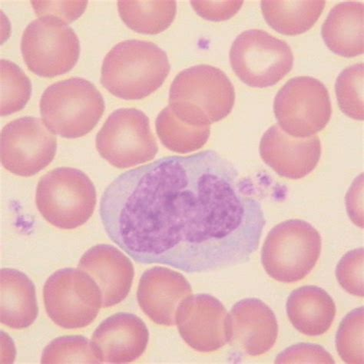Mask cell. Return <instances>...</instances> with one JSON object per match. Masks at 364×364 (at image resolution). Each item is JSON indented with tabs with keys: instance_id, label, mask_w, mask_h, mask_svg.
Segmentation results:
<instances>
[{
	"instance_id": "obj_19",
	"label": "cell",
	"mask_w": 364,
	"mask_h": 364,
	"mask_svg": "<svg viewBox=\"0 0 364 364\" xmlns=\"http://www.w3.org/2000/svg\"><path fill=\"white\" fill-rule=\"evenodd\" d=\"M287 314L296 330L309 337L321 336L331 327L336 305L330 294L317 286H304L289 296Z\"/></svg>"
},
{
	"instance_id": "obj_21",
	"label": "cell",
	"mask_w": 364,
	"mask_h": 364,
	"mask_svg": "<svg viewBox=\"0 0 364 364\" xmlns=\"http://www.w3.org/2000/svg\"><path fill=\"white\" fill-rule=\"evenodd\" d=\"M363 4L344 2L335 6L322 26L326 46L345 58L363 54Z\"/></svg>"
},
{
	"instance_id": "obj_18",
	"label": "cell",
	"mask_w": 364,
	"mask_h": 364,
	"mask_svg": "<svg viewBox=\"0 0 364 364\" xmlns=\"http://www.w3.org/2000/svg\"><path fill=\"white\" fill-rule=\"evenodd\" d=\"M79 269L97 282L102 295V308L116 306L127 298L135 275L129 258L110 245H98L82 257Z\"/></svg>"
},
{
	"instance_id": "obj_31",
	"label": "cell",
	"mask_w": 364,
	"mask_h": 364,
	"mask_svg": "<svg viewBox=\"0 0 364 364\" xmlns=\"http://www.w3.org/2000/svg\"><path fill=\"white\" fill-rule=\"evenodd\" d=\"M31 4L38 16H53L66 24L77 20L88 5L87 1H32Z\"/></svg>"
},
{
	"instance_id": "obj_5",
	"label": "cell",
	"mask_w": 364,
	"mask_h": 364,
	"mask_svg": "<svg viewBox=\"0 0 364 364\" xmlns=\"http://www.w3.org/2000/svg\"><path fill=\"white\" fill-rule=\"evenodd\" d=\"M97 191L79 169L62 167L48 172L38 183L36 204L52 225L71 230L87 223L97 205Z\"/></svg>"
},
{
	"instance_id": "obj_16",
	"label": "cell",
	"mask_w": 364,
	"mask_h": 364,
	"mask_svg": "<svg viewBox=\"0 0 364 364\" xmlns=\"http://www.w3.org/2000/svg\"><path fill=\"white\" fill-rule=\"evenodd\" d=\"M191 294L193 289L183 275L169 268L154 267L142 274L137 299L150 320L173 327L178 306Z\"/></svg>"
},
{
	"instance_id": "obj_29",
	"label": "cell",
	"mask_w": 364,
	"mask_h": 364,
	"mask_svg": "<svg viewBox=\"0 0 364 364\" xmlns=\"http://www.w3.org/2000/svg\"><path fill=\"white\" fill-rule=\"evenodd\" d=\"M363 248H358L344 255L336 268L340 285L348 293L357 296H364Z\"/></svg>"
},
{
	"instance_id": "obj_12",
	"label": "cell",
	"mask_w": 364,
	"mask_h": 364,
	"mask_svg": "<svg viewBox=\"0 0 364 364\" xmlns=\"http://www.w3.org/2000/svg\"><path fill=\"white\" fill-rule=\"evenodd\" d=\"M56 150L55 134L39 118L18 119L2 130V165L14 175L31 177L39 173L53 161Z\"/></svg>"
},
{
	"instance_id": "obj_20",
	"label": "cell",
	"mask_w": 364,
	"mask_h": 364,
	"mask_svg": "<svg viewBox=\"0 0 364 364\" xmlns=\"http://www.w3.org/2000/svg\"><path fill=\"white\" fill-rule=\"evenodd\" d=\"M39 314L36 287L23 272L0 271V321L8 328L22 330L31 326Z\"/></svg>"
},
{
	"instance_id": "obj_11",
	"label": "cell",
	"mask_w": 364,
	"mask_h": 364,
	"mask_svg": "<svg viewBox=\"0 0 364 364\" xmlns=\"http://www.w3.org/2000/svg\"><path fill=\"white\" fill-rule=\"evenodd\" d=\"M97 149L109 164L121 169L150 161L159 151L149 119L136 109L113 112L97 134Z\"/></svg>"
},
{
	"instance_id": "obj_13",
	"label": "cell",
	"mask_w": 364,
	"mask_h": 364,
	"mask_svg": "<svg viewBox=\"0 0 364 364\" xmlns=\"http://www.w3.org/2000/svg\"><path fill=\"white\" fill-rule=\"evenodd\" d=\"M176 325L181 338L198 352H214L228 343V314L212 295L188 296L178 306Z\"/></svg>"
},
{
	"instance_id": "obj_7",
	"label": "cell",
	"mask_w": 364,
	"mask_h": 364,
	"mask_svg": "<svg viewBox=\"0 0 364 364\" xmlns=\"http://www.w3.org/2000/svg\"><path fill=\"white\" fill-rule=\"evenodd\" d=\"M43 301L50 319L69 330L87 327L102 308L100 287L79 268H63L52 274L43 287Z\"/></svg>"
},
{
	"instance_id": "obj_2",
	"label": "cell",
	"mask_w": 364,
	"mask_h": 364,
	"mask_svg": "<svg viewBox=\"0 0 364 364\" xmlns=\"http://www.w3.org/2000/svg\"><path fill=\"white\" fill-rule=\"evenodd\" d=\"M171 66L168 55L154 43L127 41L114 46L105 56L101 83L124 100H139L158 90Z\"/></svg>"
},
{
	"instance_id": "obj_17",
	"label": "cell",
	"mask_w": 364,
	"mask_h": 364,
	"mask_svg": "<svg viewBox=\"0 0 364 364\" xmlns=\"http://www.w3.org/2000/svg\"><path fill=\"white\" fill-rule=\"evenodd\" d=\"M149 341L147 326L137 315L118 313L99 325L91 341L102 363H128L142 355Z\"/></svg>"
},
{
	"instance_id": "obj_3",
	"label": "cell",
	"mask_w": 364,
	"mask_h": 364,
	"mask_svg": "<svg viewBox=\"0 0 364 364\" xmlns=\"http://www.w3.org/2000/svg\"><path fill=\"white\" fill-rule=\"evenodd\" d=\"M235 102L234 85L227 75L208 65L191 67L172 82L169 105L175 116L189 126L203 127L222 121Z\"/></svg>"
},
{
	"instance_id": "obj_32",
	"label": "cell",
	"mask_w": 364,
	"mask_h": 364,
	"mask_svg": "<svg viewBox=\"0 0 364 364\" xmlns=\"http://www.w3.org/2000/svg\"><path fill=\"white\" fill-rule=\"evenodd\" d=\"M196 14L205 20L222 22L235 16L243 6V1H191Z\"/></svg>"
},
{
	"instance_id": "obj_6",
	"label": "cell",
	"mask_w": 364,
	"mask_h": 364,
	"mask_svg": "<svg viewBox=\"0 0 364 364\" xmlns=\"http://www.w3.org/2000/svg\"><path fill=\"white\" fill-rule=\"evenodd\" d=\"M321 248L317 229L303 220H287L267 235L262 252V265L275 281L299 282L317 264Z\"/></svg>"
},
{
	"instance_id": "obj_30",
	"label": "cell",
	"mask_w": 364,
	"mask_h": 364,
	"mask_svg": "<svg viewBox=\"0 0 364 364\" xmlns=\"http://www.w3.org/2000/svg\"><path fill=\"white\" fill-rule=\"evenodd\" d=\"M275 363H335L331 353L318 344L300 343L287 348Z\"/></svg>"
},
{
	"instance_id": "obj_4",
	"label": "cell",
	"mask_w": 364,
	"mask_h": 364,
	"mask_svg": "<svg viewBox=\"0 0 364 364\" xmlns=\"http://www.w3.org/2000/svg\"><path fill=\"white\" fill-rule=\"evenodd\" d=\"M40 107L47 128L70 139L83 137L92 131L105 108L100 92L82 78L51 85L43 92Z\"/></svg>"
},
{
	"instance_id": "obj_26",
	"label": "cell",
	"mask_w": 364,
	"mask_h": 364,
	"mask_svg": "<svg viewBox=\"0 0 364 364\" xmlns=\"http://www.w3.org/2000/svg\"><path fill=\"white\" fill-rule=\"evenodd\" d=\"M41 363H102L92 341L78 335L53 340L44 349Z\"/></svg>"
},
{
	"instance_id": "obj_1",
	"label": "cell",
	"mask_w": 364,
	"mask_h": 364,
	"mask_svg": "<svg viewBox=\"0 0 364 364\" xmlns=\"http://www.w3.org/2000/svg\"><path fill=\"white\" fill-rule=\"evenodd\" d=\"M100 213L110 240L136 262L188 274L247 262L266 225L253 181L213 150L124 172L105 190Z\"/></svg>"
},
{
	"instance_id": "obj_28",
	"label": "cell",
	"mask_w": 364,
	"mask_h": 364,
	"mask_svg": "<svg viewBox=\"0 0 364 364\" xmlns=\"http://www.w3.org/2000/svg\"><path fill=\"white\" fill-rule=\"evenodd\" d=\"M364 309H354L340 323L336 335L339 356L346 363H364Z\"/></svg>"
},
{
	"instance_id": "obj_14",
	"label": "cell",
	"mask_w": 364,
	"mask_h": 364,
	"mask_svg": "<svg viewBox=\"0 0 364 364\" xmlns=\"http://www.w3.org/2000/svg\"><path fill=\"white\" fill-rule=\"evenodd\" d=\"M230 346L243 355L257 357L269 351L279 336L274 311L262 301H238L228 314Z\"/></svg>"
},
{
	"instance_id": "obj_10",
	"label": "cell",
	"mask_w": 364,
	"mask_h": 364,
	"mask_svg": "<svg viewBox=\"0 0 364 364\" xmlns=\"http://www.w3.org/2000/svg\"><path fill=\"white\" fill-rule=\"evenodd\" d=\"M275 117L281 129L294 138H308L322 131L331 120L330 94L319 80L300 76L287 82L277 92Z\"/></svg>"
},
{
	"instance_id": "obj_15",
	"label": "cell",
	"mask_w": 364,
	"mask_h": 364,
	"mask_svg": "<svg viewBox=\"0 0 364 364\" xmlns=\"http://www.w3.org/2000/svg\"><path fill=\"white\" fill-rule=\"evenodd\" d=\"M260 155L265 164L277 175L298 180L309 176L321 157V142L318 136L294 138L275 124L262 138Z\"/></svg>"
},
{
	"instance_id": "obj_9",
	"label": "cell",
	"mask_w": 364,
	"mask_h": 364,
	"mask_svg": "<svg viewBox=\"0 0 364 364\" xmlns=\"http://www.w3.org/2000/svg\"><path fill=\"white\" fill-rule=\"evenodd\" d=\"M21 51L28 69L43 78H53L73 69L80 54L78 36L58 18L40 17L28 25Z\"/></svg>"
},
{
	"instance_id": "obj_22",
	"label": "cell",
	"mask_w": 364,
	"mask_h": 364,
	"mask_svg": "<svg viewBox=\"0 0 364 364\" xmlns=\"http://www.w3.org/2000/svg\"><path fill=\"white\" fill-rule=\"evenodd\" d=\"M326 2L271 1L261 2L264 20L275 31L285 36H298L308 32L319 20Z\"/></svg>"
},
{
	"instance_id": "obj_25",
	"label": "cell",
	"mask_w": 364,
	"mask_h": 364,
	"mask_svg": "<svg viewBox=\"0 0 364 364\" xmlns=\"http://www.w3.org/2000/svg\"><path fill=\"white\" fill-rule=\"evenodd\" d=\"M1 100L0 114L7 117L22 110L31 100L32 84L30 79L14 63L1 60Z\"/></svg>"
},
{
	"instance_id": "obj_27",
	"label": "cell",
	"mask_w": 364,
	"mask_h": 364,
	"mask_svg": "<svg viewBox=\"0 0 364 364\" xmlns=\"http://www.w3.org/2000/svg\"><path fill=\"white\" fill-rule=\"evenodd\" d=\"M363 63L353 65L338 75L335 85L338 105L347 117L363 121Z\"/></svg>"
},
{
	"instance_id": "obj_23",
	"label": "cell",
	"mask_w": 364,
	"mask_h": 364,
	"mask_svg": "<svg viewBox=\"0 0 364 364\" xmlns=\"http://www.w3.org/2000/svg\"><path fill=\"white\" fill-rule=\"evenodd\" d=\"M118 9L122 21L133 31L157 35L164 32L175 21L176 1H119Z\"/></svg>"
},
{
	"instance_id": "obj_24",
	"label": "cell",
	"mask_w": 364,
	"mask_h": 364,
	"mask_svg": "<svg viewBox=\"0 0 364 364\" xmlns=\"http://www.w3.org/2000/svg\"><path fill=\"white\" fill-rule=\"evenodd\" d=\"M156 128L162 145L179 154L202 149L210 135V127L189 126L179 120L169 107L159 114Z\"/></svg>"
},
{
	"instance_id": "obj_8",
	"label": "cell",
	"mask_w": 364,
	"mask_h": 364,
	"mask_svg": "<svg viewBox=\"0 0 364 364\" xmlns=\"http://www.w3.org/2000/svg\"><path fill=\"white\" fill-rule=\"evenodd\" d=\"M230 63L245 84L262 89L279 83L291 71L294 55L286 42L265 31L250 30L236 38Z\"/></svg>"
}]
</instances>
